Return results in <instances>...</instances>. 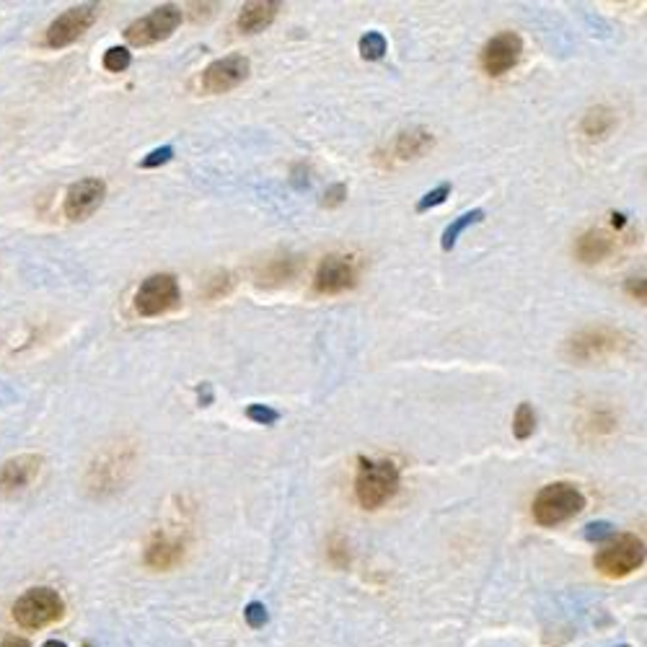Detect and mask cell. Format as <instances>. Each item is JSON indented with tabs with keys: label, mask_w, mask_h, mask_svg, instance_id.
<instances>
[{
	"label": "cell",
	"mask_w": 647,
	"mask_h": 647,
	"mask_svg": "<svg viewBox=\"0 0 647 647\" xmlns=\"http://www.w3.org/2000/svg\"><path fill=\"white\" fill-rule=\"evenodd\" d=\"M399 489V467L391 459H358L355 497L365 510H378Z\"/></svg>",
	"instance_id": "cell-1"
},
{
	"label": "cell",
	"mask_w": 647,
	"mask_h": 647,
	"mask_svg": "<svg viewBox=\"0 0 647 647\" xmlns=\"http://www.w3.org/2000/svg\"><path fill=\"white\" fill-rule=\"evenodd\" d=\"M583 507H585V495L575 485L555 482V485L541 487L539 495L534 497V505H531V516L539 526L552 528V526L575 518Z\"/></svg>",
	"instance_id": "cell-2"
},
{
	"label": "cell",
	"mask_w": 647,
	"mask_h": 647,
	"mask_svg": "<svg viewBox=\"0 0 647 647\" xmlns=\"http://www.w3.org/2000/svg\"><path fill=\"white\" fill-rule=\"evenodd\" d=\"M595 570L606 577H627L645 565V544L634 534L609 539L594 557Z\"/></svg>",
	"instance_id": "cell-3"
},
{
	"label": "cell",
	"mask_w": 647,
	"mask_h": 647,
	"mask_svg": "<svg viewBox=\"0 0 647 647\" xmlns=\"http://www.w3.org/2000/svg\"><path fill=\"white\" fill-rule=\"evenodd\" d=\"M624 350H627V337L609 326H588L565 342L567 358L577 362L613 358V355H622Z\"/></svg>",
	"instance_id": "cell-4"
},
{
	"label": "cell",
	"mask_w": 647,
	"mask_h": 647,
	"mask_svg": "<svg viewBox=\"0 0 647 647\" xmlns=\"http://www.w3.org/2000/svg\"><path fill=\"white\" fill-rule=\"evenodd\" d=\"M63 598L53 588H32L14 604V619L24 630H42L63 616Z\"/></svg>",
	"instance_id": "cell-5"
},
{
	"label": "cell",
	"mask_w": 647,
	"mask_h": 647,
	"mask_svg": "<svg viewBox=\"0 0 647 647\" xmlns=\"http://www.w3.org/2000/svg\"><path fill=\"white\" fill-rule=\"evenodd\" d=\"M181 24V8L174 3H166L153 8L148 16L132 21L125 29V39L135 47H148V44H159L163 39L174 34Z\"/></svg>",
	"instance_id": "cell-6"
},
{
	"label": "cell",
	"mask_w": 647,
	"mask_h": 647,
	"mask_svg": "<svg viewBox=\"0 0 647 647\" xmlns=\"http://www.w3.org/2000/svg\"><path fill=\"white\" fill-rule=\"evenodd\" d=\"M181 301L179 283L174 275L169 272H159L145 277L143 285L135 293V311L140 316H161L166 311L177 306Z\"/></svg>",
	"instance_id": "cell-7"
},
{
	"label": "cell",
	"mask_w": 647,
	"mask_h": 647,
	"mask_svg": "<svg viewBox=\"0 0 647 647\" xmlns=\"http://www.w3.org/2000/svg\"><path fill=\"white\" fill-rule=\"evenodd\" d=\"M96 18H99V5H96V3H81V5H72V8H68L63 16H57L53 24H50L47 36H44L47 47H53V50L68 47V44H72L75 39H81V36L89 32Z\"/></svg>",
	"instance_id": "cell-8"
},
{
	"label": "cell",
	"mask_w": 647,
	"mask_h": 647,
	"mask_svg": "<svg viewBox=\"0 0 647 647\" xmlns=\"http://www.w3.org/2000/svg\"><path fill=\"white\" fill-rule=\"evenodd\" d=\"M358 283V262L344 254H329L322 259L314 275V288L322 295H337L344 290L355 288Z\"/></svg>",
	"instance_id": "cell-9"
},
{
	"label": "cell",
	"mask_w": 647,
	"mask_h": 647,
	"mask_svg": "<svg viewBox=\"0 0 647 647\" xmlns=\"http://www.w3.org/2000/svg\"><path fill=\"white\" fill-rule=\"evenodd\" d=\"M249 75V60L244 54H228V57H220L216 63H210L202 75H199V89L210 96L217 93H226V91H234L238 83H244Z\"/></svg>",
	"instance_id": "cell-10"
},
{
	"label": "cell",
	"mask_w": 647,
	"mask_h": 647,
	"mask_svg": "<svg viewBox=\"0 0 647 647\" xmlns=\"http://www.w3.org/2000/svg\"><path fill=\"white\" fill-rule=\"evenodd\" d=\"M523 54V39L513 32L492 36L482 50V68L487 75H505L518 65Z\"/></svg>",
	"instance_id": "cell-11"
},
{
	"label": "cell",
	"mask_w": 647,
	"mask_h": 647,
	"mask_svg": "<svg viewBox=\"0 0 647 647\" xmlns=\"http://www.w3.org/2000/svg\"><path fill=\"white\" fill-rule=\"evenodd\" d=\"M104 195H107V184L101 179L75 181L65 195V217L72 223L86 220L99 210V205L104 202Z\"/></svg>",
	"instance_id": "cell-12"
},
{
	"label": "cell",
	"mask_w": 647,
	"mask_h": 647,
	"mask_svg": "<svg viewBox=\"0 0 647 647\" xmlns=\"http://www.w3.org/2000/svg\"><path fill=\"white\" fill-rule=\"evenodd\" d=\"M42 468V456H16L0 467V495H16L32 485Z\"/></svg>",
	"instance_id": "cell-13"
},
{
	"label": "cell",
	"mask_w": 647,
	"mask_h": 647,
	"mask_svg": "<svg viewBox=\"0 0 647 647\" xmlns=\"http://www.w3.org/2000/svg\"><path fill=\"white\" fill-rule=\"evenodd\" d=\"M181 557H184V539L169 531L153 534L145 549V562L156 570H171L174 565H179Z\"/></svg>",
	"instance_id": "cell-14"
},
{
	"label": "cell",
	"mask_w": 647,
	"mask_h": 647,
	"mask_svg": "<svg viewBox=\"0 0 647 647\" xmlns=\"http://www.w3.org/2000/svg\"><path fill=\"white\" fill-rule=\"evenodd\" d=\"M613 246H616V241H613V236L609 234V231L591 228V231L580 234V238L575 241L577 262H583V265H598V262H604L606 256H612Z\"/></svg>",
	"instance_id": "cell-15"
},
{
	"label": "cell",
	"mask_w": 647,
	"mask_h": 647,
	"mask_svg": "<svg viewBox=\"0 0 647 647\" xmlns=\"http://www.w3.org/2000/svg\"><path fill=\"white\" fill-rule=\"evenodd\" d=\"M277 11H280V3H275V0H254V3H246L241 8V14L236 18V26L244 34H256L265 26H270L277 16Z\"/></svg>",
	"instance_id": "cell-16"
},
{
	"label": "cell",
	"mask_w": 647,
	"mask_h": 647,
	"mask_svg": "<svg viewBox=\"0 0 647 647\" xmlns=\"http://www.w3.org/2000/svg\"><path fill=\"white\" fill-rule=\"evenodd\" d=\"M435 143L430 130L425 127H412V130H404L399 132L394 140V159L396 161H412V159H420L425 156L428 150Z\"/></svg>",
	"instance_id": "cell-17"
},
{
	"label": "cell",
	"mask_w": 647,
	"mask_h": 647,
	"mask_svg": "<svg viewBox=\"0 0 647 647\" xmlns=\"http://www.w3.org/2000/svg\"><path fill=\"white\" fill-rule=\"evenodd\" d=\"M616 127V117H613L612 109L606 107H595L591 109L583 122H580V132L588 138V140H604L609 132Z\"/></svg>",
	"instance_id": "cell-18"
},
{
	"label": "cell",
	"mask_w": 647,
	"mask_h": 647,
	"mask_svg": "<svg viewBox=\"0 0 647 647\" xmlns=\"http://www.w3.org/2000/svg\"><path fill=\"white\" fill-rule=\"evenodd\" d=\"M580 430L588 432L591 438H601V435H609V432L616 430V417H613L612 410H591L580 420Z\"/></svg>",
	"instance_id": "cell-19"
},
{
	"label": "cell",
	"mask_w": 647,
	"mask_h": 647,
	"mask_svg": "<svg viewBox=\"0 0 647 647\" xmlns=\"http://www.w3.org/2000/svg\"><path fill=\"white\" fill-rule=\"evenodd\" d=\"M295 272V259L293 256H277V259H270L262 270H259V283H267V285H275V283H285L293 277Z\"/></svg>",
	"instance_id": "cell-20"
},
{
	"label": "cell",
	"mask_w": 647,
	"mask_h": 647,
	"mask_svg": "<svg viewBox=\"0 0 647 647\" xmlns=\"http://www.w3.org/2000/svg\"><path fill=\"white\" fill-rule=\"evenodd\" d=\"M479 220H485V210H468V213H464V216L456 217V220L450 223L449 228L443 231V238H440V246H443V252H450V249L456 246L459 236L464 234L468 226L479 223Z\"/></svg>",
	"instance_id": "cell-21"
},
{
	"label": "cell",
	"mask_w": 647,
	"mask_h": 647,
	"mask_svg": "<svg viewBox=\"0 0 647 647\" xmlns=\"http://www.w3.org/2000/svg\"><path fill=\"white\" fill-rule=\"evenodd\" d=\"M534 430H536V412H534V407L528 401H523L516 417H513V435L518 440H528L534 435Z\"/></svg>",
	"instance_id": "cell-22"
},
{
	"label": "cell",
	"mask_w": 647,
	"mask_h": 647,
	"mask_svg": "<svg viewBox=\"0 0 647 647\" xmlns=\"http://www.w3.org/2000/svg\"><path fill=\"white\" fill-rule=\"evenodd\" d=\"M386 50H389V42H386V36L381 34V32H368L360 39V54L365 60H381L386 54Z\"/></svg>",
	"instance_id": "cell-23"
},
{
	"label": "cell",
	"mask_w": 647,
	"mask_h": 647,
	"mask_svg": "<svg viewBox=\"0 0 647 647\" xmlns=\"http://www.w3.org/2000/svg\"><path fill=\"white\" fill-rule=\"evenodd\" d=\"M130 63H132V54H130L127 47H109L107 53H104V68L109 72L127 71Z\"/></svg>",
	"instance_id": "cell-24"
},
{
	"label": "cell",
	"mask_w": 647,
	"mask_h": 647,
	"mask_svg": "<svg viewBox=\"0 0 647 647\" xmlns=\"http://www.w3.org/2000/svg\"><path fill=\"white\" fill-rule=\"evenodd\" d=\"M449 195H450V184H440V187H435V189H430L425 198L417 202V213H428L430 208L443 205V202L449 199Z\"/></svg>",
	"instance_id": "cell-25"
},
{
	"label": "cell",
	"mask_w": 647,
	"mask_h": 647,
	"mask_svg": "<svg viewBox=\"0 0 647 647\" xmlns=\"http://www.w3.org/2000/svg\"><path fill=\"white\" fill-rule=\"evenodd\" d=\"M246 417H249L252 422H256V425H275V422L280 420V412L272 410V407H265V404H252V407L246 410Z\"/></svg>",
	"instance_id": "cell-26"
},
{
	"label": "cell",
	"mask_w": 647,
	"mask_h": 647,
	"mask_svg": "<svg viewBox=\"0 0 647 647\" xmlns=\"http://www.w3.org/2000/svg\"><path fill=\"white\" fill-rule=\"evenodd\" d=\"M174 159V148L171 145H163V148H156V150H150L148 156H145L143 161H140V166L143 169H159V166H163V163H169Z\"/></svg>",
	"instance_id": "cell-27"
},
{
	"label": "cell",
	"mask_w": 647,
	"mask_h": 647,
	"mask_svg": "<svg viewBox=\"0 0 647 647\" xmlns=\"http://www.w3.org/2000/svg\"><path fill=\"white\" fill-rule=\"evenodd\" d=\"M244 616H246L249 627H254V630H259V627L267 624V609H265V604H259V601L249 604L246 612H244Z\"/></svg>",
	"instance_id": "cell-28"
},
{
	"label": "cell",
	"mask_w": 647,
	"mask_h": 647,
	"mask_svg": "<svg viewBox=\"0 0 647 647\" xmlns=\"http://www.w3.org/2000/svg\"><path fill=\"white\" fill-rule=\"evenodd\" d=\"M588 541H606L613 536V528L612 523L606 521H598V523H591V526H585V534H583Z\"/></svg>",
	"instance_id": "cell-29"
},
{
	"label": "cell",
	"mask_w": 647,
	"mask_h": 647,
	"mask_svg": "<svg viewBox=\"0 0 647 647\" xmlns=\"http://www.w3.org/2000/svg\"><path fill=\"white\" fill-rule=\"evenodd\" d=\"M344 199H347V184H334V187H329V189L324 192L322 205L324 208H337Z\"/></svg>",
	"instance_id": "cell-30"
},
{
	"label": "cell",
	"mask_w": 647,
	"mask_h": 647,
	"mask_svg": "<svg viewBox=\"0 0 647 647\" xmlns=\"http://www.w3.org/2000/svg\"><path fill=\"white\" fill-rule=\"evenodd\" d=\"M627 293H630L634 301L645 304V277H632V280H627Z\"/></svg>",
	"instance_id": "cell-31"
},
{
	"label": "cell",
	"mask_w": 647,
	"mask_h": 647,
	"mask_svg": "<svg viewBox=\"0 0 647 647\" xmlns=\"http://www.w3.org/2000/svg\"><path fill=\"white\" fill-rule=\"evenodd\" d=\"M0 647H29V642H26V640H18V637H8Z\"/></svg>",
	"instance_id": "cell-32"
},
{
	"label": "cell",
	"mask_w": 647,
	"mask_h": 647,
	"mask_svg": "<svg viewBox=\"0 0 647 647\" xmlns=\"http://www.w3.org/2000/svg\"><path fill=\"white\" fill-rule=\"evenodd\" d=\"M42 647H68L65 642H60V640H50V642H44Z\"/></svg>",
	"instance_id": "cell-33"
}]
</instances>
